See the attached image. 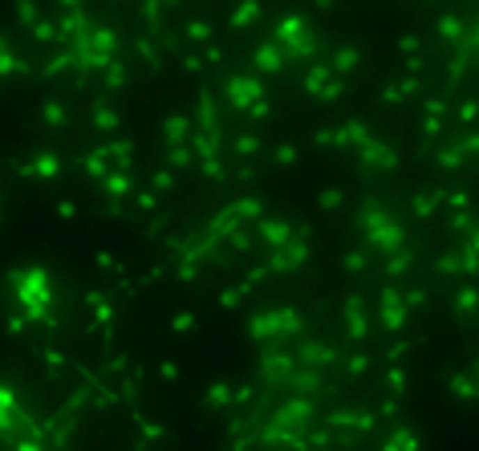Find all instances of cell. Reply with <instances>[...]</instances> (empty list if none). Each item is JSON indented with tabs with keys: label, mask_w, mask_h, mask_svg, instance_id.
Here are the masks:
<instances>
[{
	"label": "cell",
	"mask_w": 479,
	"mask_h": 451,
	"mask_svg": "<svg viewBox=\"0 0 479 451\" xmlns=\"http://www.w3.org/2000/svg\"><path fill=\"white\" fill-rule=\"evenodd\" d=\"M13 451H41V448H37V443H17Z\"/></svg>",
	"instance_id": "cell-1"
}]
</instances>
